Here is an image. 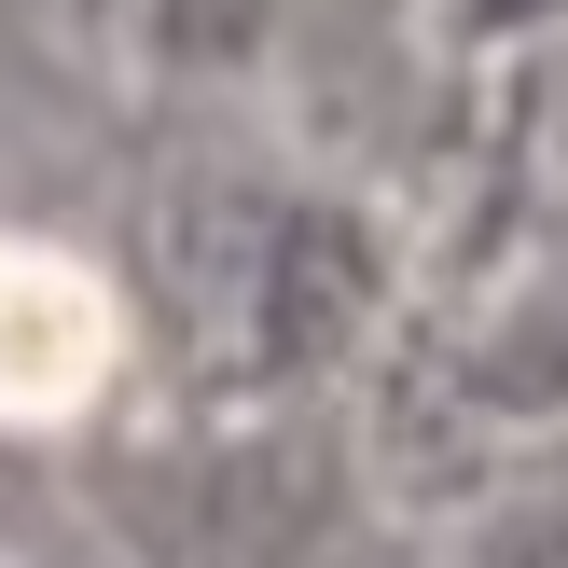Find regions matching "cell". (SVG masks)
<instances>
[{
	"label": "cell",
	"mask_w": 568,
	"mask_h": 568,
	"mask_svg": "<svg viewBox=\"0 0 568 568\" xmlns=\"http://www.w3.org/2000/svg\"><path fill=\"white\" fill-rule=\"evenodd\" d=\"M347 305H361V250H347V222H292V236H277V292H264L277 361L333 347V320H347Z\"/></svg>",
	"instance_id": "1"
},
{
	"label": "cell",
	"mask_w": 568,
	"mask_h": 568,
	"mask_svg": "<svg viewBox=\"0 0 568 568\" xmlns=\"http://www.w3.org/2000/svg\"><path fill=\"white\" fill-rule=\"evenodd\" d=\"M486 28H527V14H568V0H471Z\"/></svg>",
	"instance_id": "3"
},
{
	"label": "cell",
	"mask_w": 568,
	"mask_h": 568,
	"mask_svg": "<svg viewBox=\"0 0 568 568\" xmlns=\"http://www.w3.org/2000/svg\"><path fill=\"white\" fill-rule=\"evenodd\" d=\"M471 388H486V403H568V277L541 305H514V333L471 361Z\"/></svg>",
	"instance_id": "2"
}]
</instances>
